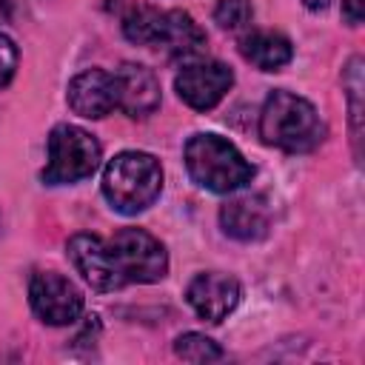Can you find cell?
Segmentation results:
<instances>
[{"label":"cell","mask_w":365,"mask_h":365,"mask_svg":"<svg viewBox=\"0 0 365 365\" xmlns=\"http://www.w3.org/2000/svg\"><path fill=\"white\" fill-rule=\"evenodd\" d=\"M157 48H163L168 57H177V60L197 57L205 48V31L194 23L188 11L171 9L165 11V26H163V37Z\"/></svg>","instance_id":"obj_13"},{"label":"cell","mask_w":365,"mask_h":365,"mask_svg":"<svg viewBox=\"0 0 365 365\" xmlns=\"http://www.w3.org/2000/svg\"><path fill=\"white\" fill-rule=\"evenodd\" d=\"M185 168L188 177L214 194H231L251 182L254 165L240 154L234 143L220 134H194L185 143Z\"/></svg>","instance_id":"obj_2"},{"label":"cell","mask_w":365,"mask_h":365,"mask_svg":"<svg viewBox=\"0 0 365 365\" xmlns=\"http://www.w3.org/2000/svg\"><path fill=\"white\" fill-rule=\"evenodd\" d=\"M117 108L134 120H143L160 108V80L143 63H123L114 71Z\"/></svg>","instance_id":"obj_10"},{"label":"cell","mask_w":365,"mask_h":365,"mask_svg":"<svg viewBox=\"0 0 365 365\" xmlns=\"http://www.w3.org/2000/svg\"><path fill=\"white\" fill-rule=\"evenodd\" d=\"M220 225L240 242H257L271 231V208L262 197H237L220 208Z\"/></svg>","instance_id":"obj_12"},{"label":"cell","mask_w":365,"mask_h":365,"mask_svg":"<svg viewBox=\"0 0 365 365\" xmlns=\"http://www.w3.org/2000/svg\"><path fill=\"white\" fill-rule=\"evenodd\" d=\"M66 100L74 114L86 120H100L108 111L117 108V94H114V74L103 68H86L71 77Z\"/></svg>","instance_id":"obj_11"},{"label":"cell","mask_w":365,"mask_h":365,"mask_svg":"<svg viewBox=\"0 0 365 365\" xmlns=\"http://www.w3.org/2000/svg\"><path fill=\"white\" fill-rule=\"evenodd\" d=\"M163 191V165L145 151H120L103 171V194L120 214L145 211Z\"/></svg>","instance_id":"obj_3"},{"label":"cell","mask_w":365,"mask_h":365,"mask_svg":"<svg viewBox=\"0 0 365 365\" xmlns=\"http://www.w3.org/2000/svg\"><path fill=\"white\" fill-rule=\"evenodd\" d=\"M29 302L46 325H71L83 314L80 288L57 271H37L31 277Z\"/></svg>","instance_id":"obj_6"},{"label":"cell","mask_w":365,"mask_h":365,"mask_svg":"<svg viewBox=\"0 0 365 365\" xmlns=\"http://www.w3.org/2000/svg\"><path fill=\"white\" fill-rule=\"evenodd\" d=\"M103 160V148L94 134L80 125L60 123L48 134V160L43 168V182L48 185H71L97 171Z\"/></svg>","instance_id":"obj_4"},{"label":"cell","mask_w":365,"mask_h":365,"mask_svg":"<svg viewBox=\"0 0 365 365\" xmlns=\"http://www.w3.org/2000/svg\"><path fill=\"white\" fill-rule=\"evenodd\" d=\"M174 354L185 362H217L222 359V348L205 336V334H197V331H188L182 336L174 339Z\"/></svg>","instance_id":"obj_17"},{"label":"cell","mask_w":365,"mask_h":365,"mask_svg":"<svg viewBox=\"0 0 365 365\" xmlns=\"http://www.w3.org/2000/svg\"><path fill=\"white\" fill-rule=\"evenodd\" d=\"M302 3H305V9H311V11H322V9H328L331 0H302Z\"/></svg>","instance_id":"obj_21"},{"label":"cell","mask_w":365,"mask_h":365,"mask_svg":"<svg viewBox=\"0 0 365 365\" xmlns=\"http://www.w3.org/2000/svg\"><path fill=\"white\" fill-rule=\"evenodd\" d=\"M240 297H242L240 282L222 271H202L185 288V299L194 308V314L211 325L222 322L240 305Z\"/></svg>","instance_id":"obj_8"},{"label":"cell","mask_w":365,"mask_h":365,"mask_svg":"<svg viewBox=\"0 0 365 365\" xmlns=\"http://www.w3.org/2000/svg\"><path fill=\"white\" fill-rule=\"evenodd\" d=\"M108 242L117 277L123 285L128 282H157L168 271V254L157 237L143 228H120Z\"/></svg>","instance_id":"obj_5"},{"label":"cell","mask_w":365,"mask_h":365,"mask_svg":"<svg viewBox=\"0 0 365 365\" xmlns=\"http://www.w3.org/2000/svg\"><path fill=\"white\" fill-rule=\"evenodd\" d=\"M342 17L351 26H359L365 17V0H342Z\"/></svg>","instance_id":"obj_20"},{"label":"cell","mask_w":365,"mask_h":365,"mask_svg":"<svg viewBox=\"0 0 365 365\" xmlns=\"http://www.w3.org/2000/svg\"><path fill=\"white\" fill-rule=\"evenodd\" d=\"M11 14V0H0V20H6Z\"/></svg>","instance_id":"obj_22"},{"label":"cell","mask_w":365,"mask_h":365,"mask_svg":"<svg viewBox=\"0 0 365 365\" xmlns=\"http://www.w3.org/2000/svg\"><path fill=\"white\" fill-rule=\"evenodd\" d=\"M251 3L248 0H220L214 6V20L220 29H228V31H237L242 29L248 20H251Z\"/></svg>","instance_id":"obj_18"},{"label":"cell","mask_w":365,"mask_h":365,"mask_svg":"<svg viewBox=\"0 0 365 365\" xmlns=\"http://www.w3.org/2000/svg\"><path fill=\"white\" fill-rule=\"evenodd\" d=\"M66 254L71 259V265L77 268V274L94 288V291H117L123 288L108 242L100 240L97 234H74L66 242Z\"/></svg>","instance_id":"obj_9"},{"label":"cell","mask_w":365,"mask_h":365,"mask_svg":"<svg viewBox=\"0 0 365 365\" xmlns=\"http://www.w3.org/2000/svg\"><path fill=\"white\" fill-rule=\"evenodd\" d=\"M163 26H165V11L154 9V6H134L125 17H123V34L137 43V46H148L157 48L160 37H163Z\"/></svg>","instance_id":"obj_15"},{"label":"cell","mask_w":365,"mask_h":365,"mask_svg":"<svg viewBox=\"0 0 365 365\" xmlns=\"http://www.w3.org/2000/svg\"><path fill=\"white\" fill-rule=\"evenodd\" d=\"M240 51L259 71H279L294 57L291 40L279 31H251L240 40Z\"/></svg>","instance_id":"obj_14"},{"label":"cell","mask_w":365,"mask_h":365,"mask_svg":"<svg viewBox=\"0 0 365 365\" xmlns=\"http://www.w3.org/2000/svg\"><path fill=\"white\" fill-rule=\"evenodd\" d=\"M231 86H234V71L220 60L188 63V66H182V71L174 80L177 97L197 111L214 108L231 91Z\"/></svg>","instance_id":"obj_7"},{"label":"cell","mask_w":365,"mask_h":365,"mask_svg":"<svg viewBox=\"0 0 365 365\" xmlns=\"http://www.w3.org/2000/svg\"><path fill=\"white\" fill-rule=\"evenodd\" d=\"M14 71H17V46L11 37H6L0 31V88H6L11 83Z\"/></svg>","instance_id":"obj_19"},{"label":"cell","mask_w":365,"mask_h":365,"mask_svg":"<svg viewBox=\"0 0 365 365\" xmlns=\"http://www.w3.org/2000/svg\"><path fill=\"white\" fill-rule=\"evenodd\" d=\"M345 94H348V108H351V131H354V143H356V157H359V134H362V57H351L345 66V77H342Z\"/></svg>","instance_id":"obj_16"},{"label":"cell","mask_w":365,"mask_h":365,"mask_svg":"<svg viewBox=\"0 0 365 365\" xmlns=\"http://www.w3.org/2000/svg\"><path fill=\"white\" fill-rule=\"evenodd\" d=\"M259 137L265 145H274L288 154L314 151L325 140V123L314 103L294 91H271L259 111Z\"/></svg>","instance_id":"obj_1"}]
</instances>
